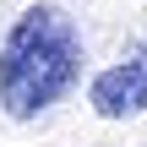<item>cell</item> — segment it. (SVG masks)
Returning a JSON list of instances; mask_svg holds the SVG:
<instances>
[{
	"instance_id": "1",
	"label": "cell",
	"mask_w": 147,
	"mask_h": 147,
	"mask_svg": "<svg viewBox=\"0 0 147 147\" xmlns=\"http://www.w3.org/2000/svg\"><path fill=\"white\" fill-rule=\"evenodd\" d=\"M76 71H82L76 22L60 5H27L0 44V104H5V115L11 120L44 115L55 98L71 93Z\"/></svg>"
},
{
	"instance_id": "2",
	"label": "cell",
	"mask_w": 147,
	"mask_h": 147,
	"mask_svg": "<svg viewBox=\"0 0 147 147\" xmlns=\"http://www.w3.org/2000/svg\"><path fill=\"white\" fill-rule=\"evenodd\" d=\"M93 98V115L98 120H125V115H142L147 109V44H136L125 60H115L109 71L93 76L87 87Z\"/></svg>"
}]
</instances>
